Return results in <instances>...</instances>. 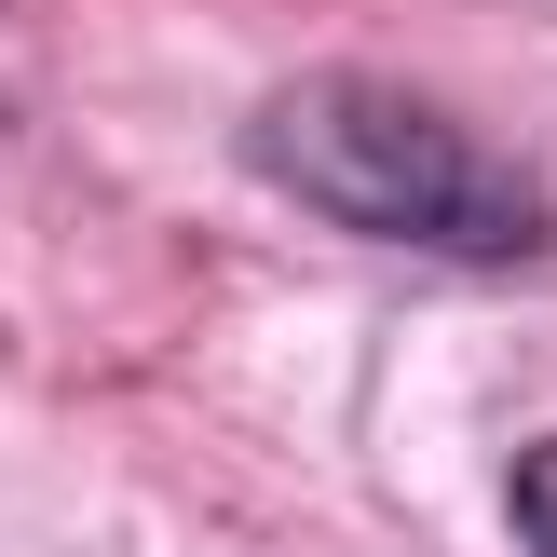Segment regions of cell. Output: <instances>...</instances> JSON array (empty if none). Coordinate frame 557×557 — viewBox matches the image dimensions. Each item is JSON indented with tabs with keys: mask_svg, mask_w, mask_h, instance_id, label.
I'll use <instances>...</instances> for the list:
<instances>
[{
	"mask_svg": "<svg viewBox=\"0 0 557 557\" xmlns=\"http://www.w3.org/2000/svg\"><path fill=\"white\" fill-rule=\"evenodd\" d=\"M517 544H531V557H557V449H531V462H517Z\"/></svg>",
	"mask_w": 557,
	"mask_h": 557,
	"instance_id": "cell-2",
	"label": "cell"
},
{
	"mask_svg": "<svg viewBox=\"0 0 557 557\" xmlns=\"http://www.w3.org/2000/svg\"><path fill=\"white\" fill-rule=\"evenodd\" d=\"M245 163L272 190H299L313 218L381 245H422V259H531L544 245V190L504 150H476V123H449L435 96L368 69H299L286 96L245 123Z\"/></svg>",
	"mask_w": 557,
	"mask_h": 557,
	"instance_id": "cell-1",
	"label": "cell"
}]
</instances>
